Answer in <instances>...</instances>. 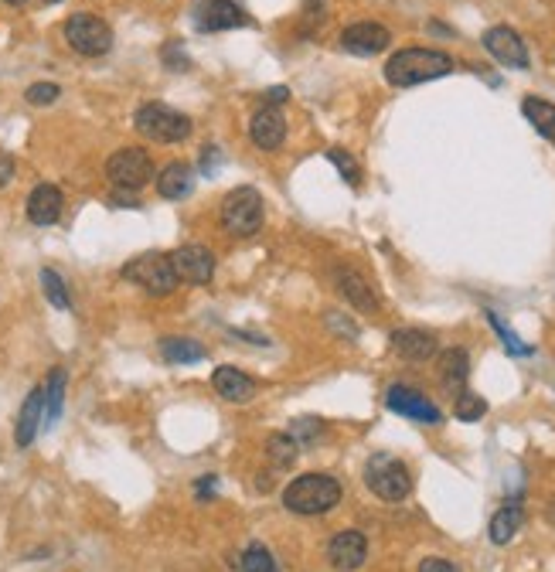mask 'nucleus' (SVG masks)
I'll use <instances>...</instances> for the list:
<instances>
[{"instance_id":"nucleus-22","label":"nucleus","mask_w":555,"mask_h":572,"mask_svg":"<svg viewBox=\"0 0 555 572\" xmlns=\"http://www.w3.org/2000/svg\"><path fill=\"white\" fill-rule=\"evenodd\" d=\"M521 525H525L521 504H504L498 515L491 518V525H487V538H491L494 545H508L511 538L521 532Z\"/></svg>"},{"instance_id":"nucleus-31","label":"nucleus","mask_w":555,"mask_h":572,"mask_svg":"<svg viewBox=\"0 0 555 572\" xmlns=\"http://www.w3.org/2000/svg\"><path fill=\"white\" fill-rule=\"evenodd\" d=\"M487 324H491L494 331H498V338L504 341V348H508L511 355H532V348H528V344H521V338H518V334L511 331V327L504 324L501 317L494 314V310H487Z\"/></svg>"},{"instance_id":"nucleus-23","label":"nucleus","mask_w":555,"mask_h":572,"mask_svg":"<svg viewBox=\"0 0 555 572\" xmlns=\"http://www.w3.org/2000/svg\"><path fill=\"white\" fill-rule=\"evenodd\" d=\"M521 113H525V120L535 126V133H542L545 140L555 143V103H549V99H538V96H525Z\"/></svg>"},{"instance_id":"nucleus-35","label":"nucleus","mask_w":555,"mask_h":572,"mask_svg":"<svg viewBox=\"0 0 555 572\" xmlns=\"http://www.w3.org/2000/svg\"><path fill=\"white\" fill-rule=\"evenodd\" d=\"M164 62L171 65L174 72H184V69H188V58H184V52H181V45H178V41H171V45H164Z\"/></svg>"},{"instance_id":"nucleus-13","label":"nucleus","mask_w":555,"mask_h":572,"mask_svg":"<svg viewBox=\"0 0 555 572\" xmlns=\"http://www.w3.org/2000/svg\"><path fill=\"white\" fill-rule=\"evenodd\" d=\"M327 559H331V566L338 572H355L365 566L368 559V538L355 532V528H344L331 538V545H327Z\"/></svg>"},{"instance_id":"nucleus-3","label":"nucleus","mask_w":555,"mask_h":572,"mask_svg":"<svg viewBox=\"0 0 555 572\" xmlns=\"http://www.w3.org/2000/svg\"><path fill=\"white\" fill-rule=\"evenodd\" d=\"M365 484L382 501H406L412 491L409 467L392 453H372L365 464Z\"/></svg>"},{"instance_id":"nucleus-1","label":"nucleus","mask_w":555,"mask_h":572,"mask_svg":"<svg viewBox=\"0 0 555 572\" xmlns=\"http://www.w3.org/2000/svg\"><path fill=\"white\" fill-rule=\"evenodd\" d=\"M453 72V58L447 52H436V48H402L385 62V79L395 89H412L423 86V82L443 79Z\"/></svg>"},{"instance_id":"nucleus-32","label":"nucleus","mask_w":555,"mask_h":572,"mask_svg":"<svg viewBox=\"0 0 555 572\" xmlns=\"http://www.w3.org/2000/svg\"><path fill=\"white\" fill-rule=\"evenodd\" d=\"M327 161H331L334 167L341 171V178L348 181V184H361V167L355 157L348 154V150H341V147H331L327 150Z\"/></svg>"},{"instance_id":"nucleus-8","label":"nucleus","mask_w":555,"mask_h":572,"mask_svg":"<svg viewBox=\"0 0 555 572\" xmlns=\"http://www.w3.org/2000/svg\"><path fill=\"white\" fill-rule=\"evenodd\" d=\"M106 178L116 184L120 191H140L154 181V164H150V154L140 147H123L116 150L106 161Z\"/></svg>"},{"instance_id":"nucleus-19","label":"nucleus","mask_w":555,"mask_h":572,"mask_svg":"<svg viewBox=\"0 0 555 572\" xmlns=\"http://www.w3.org/2000/svg\"><path fill=\"white\" fill-rule=\"evenodd\" d=\"M62 205H65V198L55 184H38V188L28 195V218L35 225H55L58 218H62Z\"/></svg>"},{"instance_id":"nucleus-6","label":"nucleus","mask_w":555,"mask_h":572,"mask_svg":"<svg viewBox=\"0 0 555 572\" xmlns=\"http://www.w3.org/2000/svg\"><path fill=\"white\" fill-rule=\"evenodd\" d=\"M263 195L256 188H235L222 201V229L239 239H249L263 229Z\"/></svg>"},{"instance_id":"nucleus-9","label":"nucleus","mask_w":555,"mask_h":572,"mask_svg":"<svg viewBox=\"0 0 555 572\" xmlns=\"http://www.w3.org/2000/svg\"><path fill=\"white\" fill-rule=\"evenodd\" d=\"M385 406L392 412H399V416L412 419V423H423V426H440L443 423V412L436 406L433 399H426L419 389H412V385H389V392H385Z\"/></svg>"},{"instance_id":"nucleus-5","label":"nucleus","mask_w":555,"mask_h":572,"mask_svg":"<svg viewBox=\"0 0 555 572\" xmlns=\"http://www.w3.org/2000/svg\"><path fill=\"white\" fill-rule=\"evenodd\" d=\"M123 280L137 283L150 297H167V293L178 290V273H174L171 256H164V252H147V256L130 259L123 266Z\"/></svg>"},{"instance_id":"nucleus-14","label":"nucleus","mask_w":555,"mask_h":572,"mask_svg":"<svg viewBox=\"0 0 555 572\" xmlns=\"http://www.w3.org/2000/svg\"><path fill=\"white\" fill-rule=\"evenodd\" d=\"M171 263H174V273L178 280H188V283H208L215 276V256L212 249L205 246H181L171 252Z\"/></svg>"},{"instance_id":"nucleus-37","label":"nucleus","mask_w":555,"mask_h":572,"mask_svg":"<svg viewBox=\"0 0 555 572\" xmlns=\"http://www.w3.org/2000/svg\"><path fill=\"white\" fill-rule=\"evenodd\" d=\"M419 572H460L457 566H453V562H447V559H426L423 566H419Z\"/></svg>"},{"instance_id":"nucleus-4","label":"nucleus","mask_w":555,"mask_h":572,"mask_svg":"<svg viewBox=\"0 0 555 572\" xmlns=\"http://www.w3.org/2000/svg\"><path fill=\"white\" fill-rule=\"evenodd\" d=\"M140 137L154 140V143H181L191 137V120L178 109L164 106V103H144L133 116Z\"/></svg>"},{"instance_id":"nucleus-27","label":"nucleus","mask_w":555,"mask_h":572,"mask_svg":"<svg viewBox=\"0 0 555 572\" xmlns=\"http://www.w3.org/2000/svg\"><path fill=\"white\" fill-rule=\"evenodd\" d=\"M235 566H239L242 572H280L273 552H269L266 545H259V542L246 545V549L235 555Z\"/></svg>"},{"instance_id":"nucleus-17","label":"nucleus","mask_w":555,"mask_h":572,"mask_svg":"<svg viewBox=\"0 0 555 572\" xmlns=\"http://www.w3.org/2000/svg\"><path fill=\"white\" fill-rule=\"evenodd\" d=\"M41 423H45V385L31 389L21 412H18V426H14V440H18V447H31V443H35Z\"/></svg>"},{"instance_id":"nucleus-18","label":"nucleus","mask_w":555,"mask_h":572,"mask_svg":"<svg viewBox=\"0 0 555 572\" xmlns=\"http://www.w3.org/2000/svg\"><path fill=\"white\" fill-rule=\"evenodd\" d=\"M392 351L406 361H426L436 355V338L419 327H402V331H392Z\"/></svg>"},{"instance_id":"nucleus-36","label":"nucleus","mask_w":555,"mask_h":572,"mask_svg":"<svg viewBox=\"0 0 555 572\" xmlns=\"http://www.w3.org/2000/svg\"><path fill=\"white\" fill-rule=\"evenodd\" d=\"M11 178H14V157L0 150V188H7Z\"/></svg>"},{"instance_id":"nucleus-39","label":"nucleus","mask_w":555,"mask_h":572,"mask_svg":"<svg viewBox=\"0 0 555 572\" xmlns=\"http://www.w3.org/2000/svg\"><path fill=\"white\" fill-rule=\"evenodd\" d=\"M545 518H549V521H552V525H555V498L549 501V508H545Z\"/></svg>"},{"instance_id":"nucleus-12","label":"nucleus","mask_w":555,"mask_h":572,"mask_svg":"<svg viewBox=\"0 0 555 572\" xmlns=\"http://www.w3.org/2000/svg\"><path fill=\"white\" fill-rule=\"evenodd\" d=\"M389 41H392L389 28L378 24V21H358V24H351V28L341 31V48L351 55H361V58L385 52Z\"/></svg>"},{"instance_id":"nucleus-26","label":"nucleus","mask_w":555,"mask_h":572,"mask_svg":"<svg viewBox=\"0 0 555 572\" xmlns=\"http://www.w3.org/2000/svg\"><path fill=\"white\" fill-rule=\"evenodd\" d=\"M62 406H65V368H52V375L45 382V426L62 419Z\"/></svg>"},{"instance_id":"nucleus-24","label":"nucleus","mask_w":555,"mask_h":572,"mask_svg":"<svg viewBox=\"0 0 555 572\" xmlns=\"http://www.w3.org/2000/svg\"><path fill=\"white\" fill-rule=\"evenodd\" d=\"M467 375H470L467 351L464 348L443 351V355H440V378H443V385H447L450 392H460V389H464V382H467Z\"/></svg>"},{"instance_id":"nucleus-11","label":"nucleus","mask_w":555,"mask_h":572,"mask_svg":"<svg viewBox=\"0 0 555 572\" xmlns=\"http://www.w3.org/2000/svg\"><path fill=\"white\" fill-rule=\"evenodd\" d=\"M484 48L498 58L501 65H508V69H518V72H528V65H532V58H528V48L525 41L515 28H508V24H498V28H487L484 31Z\"/></svg>"},{"instance_id":"nucleus-21","label":"nucleus","mask_w":555,"mask_h":572,"mask_svg":"<svg viewBox=\"0 0 555 572\" xmlns=\"http://www.w3.org/2000/svg\"><path fill=\"white\" fill-rule=\"evenodd\" d=\"M191 188H195V171H191V164H184V161H171L161 174H157V195L167 201L188 198Z\"/></svg>"},{"instance_id":"nucleus-2","label":"nucleus","mask_w":555,"mask_h":572,"mask_svg":"<svg viewBox=\"0 0 555 572\" xmlns=\"http://www.w3.org/2000/svg\"><path fill=\"white\" fill-rule=\"evenodd\" d=\"M283 504L293 515H327L341 504V484L331 474H304L283 491Z\"/></svg>"},{"instance_id":"nucleus-20","label":"nucleus","mask_w":555,"mask_h":572,"mask_svg":"<svg viewBox=\"0 0 555 572\" xmlns=\"http://www.w3.org/2000/svg\"><path fill=\"white\" fill-rule=\"evenodd\" d=\"M212 385H215V392L222 395L225 402H239V406H242V402H249L252 395H256V382H252L246 372L232 368V365L215 368Z\"/></svg>"},{"instance_id":"nucleus-15","label":"nucleus","mask_w":555,"mask_h":572,"mask_svg":"<svg viewBox=\"0 0 555 572\" xmlns=\"http://www.w3.org/2000/svg\"><path fill=\"white\" fill-rule=\"evenodd\" d=\"M334 283H338L341 297L348 300L355 310H361V314H375V310H378V297L372 293V286H368V280L358 273V269L338 266V269H334Z\"/></svg>"},{"instance_id":"nucleus-38","label":"nucleus","mask_w":555,"mask_h":572,"mask_svg":"<svg viewBox=\"0 0 555 572\" xmlns=\"http://www.w3.org/2000/svg\"><path fill=\"white\" fill-rule=\"evenodd\" d=\"M263 99H266V106H280V103H287V99H290V89L287 86H273V89L263 92Z\"/></svg>"},{"instance_id":"nucleus-25","label":"nucleus","mask_w":555,"mask_h":572,"mask_svg":"<svg viewBox=\"0 0 555 572\" xmlns=\"http://www.w3.org/2000/svg\"><path fill=\"white\" fill-rule=\"evenodd\" d=\"M161 355H164L167 365H195V361L208 358V351H205V344H198L191 338H164Z\"/></svg>"},{"instance_id":"nucleus-40","label":"nucleus","mask_w":555,"mask_h":572,"mask_svg":"<svg viewBox=\"0 0 555 572\" xmlns=\"http://www.w3.org/2000/svg\"><path fill=\"white\" fill-rule=\"evenodd\" d=\"M324 4H327V0H307V7H310V11H321Z\"/></svg>"},{"instance_id":"nucleus-28","label":"nucleus","mask_w":555,"mask_h":572,"mask_svg":"<svg viewBox=\"0 0 555 572\" xmlns=\"http://www.w3.org/2000/svg\"><path fill=\"white\" fill-rule=\"evenodd\" d=\"M266 450H269L273 467H280V470H287L293 460H297V440H293L290 433H273L266 440Z\"/></svg>"},{"instance_id":"nucleus-42","label":"nucleus","mask_w":555,"mask_h":572,"mask_svg":"<svg viewBox=\"0 0 555 572\" xmlns=\"http://www.w3.org/2000/svg\"><path fill=\"white\" fill-rule=\"evenodd\" d=\"M41 4H58V0H41Z\"/></svg>"},{"instance_id":"nucleus-29","label":"nucleus","mask_w":555,"mask_h":572,"mask_svg":"<svg viewBox=\"0 0 555 572\" xmlns=\"http://www.w3.org/2000/svg\"><path fill=\"white\" fill-rule=\"evenodd\" d=\"M41 290H45L48 304L58 307V310H69L72 307V297L65 290V280L55 273V269H41Z\"/></svg>"},{"instance_id":"nucleus-41","label":"nucleus","mask_w":555,"mask_h":572,"mask_svg":"<svg viewBox=\"0 0 555 572\" xmlns=\"http://www.w3.org/2000/svg\"><path fill=\"white\" fill-rule=\"evenodd\" d=\"M4 4H24V0H4Z\"/></svg>"},{"instance_id":"nucleus-30","label":"nucleus","mask_w":555,"mask_h":572,"mask_svg":"<svg viewBox=\"0 0 555 572\" xmlns=\"http://www.w3.org/2000/svg\"><path fill=\"white\" fill-rule=\"evenodd\" d=\"M487 412V402L481 399V395L474 392H460L457 395V406H453V416L460 419V423H477Z\"/></svg>"},{"instance_id":"nucleus-33","label":"nucleus","mask_w":555,"mask_h":572,"mask_svg":"<svg viewBox=\"0 0 555 572\" xmlns=\"http://www.w3.org/2000/svg\"><path fill=\"white\" fill-rule=\"evenodd\" d=\"M58 96H62V89L55 82H35V86H28V92H24V99L31 106H52Z\"/></svg>"},{"instance_id":"nucleus-34","label":"nucleus","mask_w":555,"mask_h":572,"mask_svg":"<svg viewBox=\"0 0 555 572\" xmlns=\"http://www.w3.org/2000/svg\"><path fill=\"white\" fill-rule=\"evenodd\" d=\"M321 419H297V423L290 426V436L297 440V447L300 443H310V440H317L321 436Z\"/></svg>"},{"instance_id":"nucleus-7","label":"nucleus","mask_w":555,"mask_h":572,"mask_svg":"<svg viewBox=\"0 0 555 572\" xmlns=\"http://www.w3.org/2000/svg\"><path fill=\"white\" fill-rule=\"evenodd\" d=\"M65 41H69L72 52L86 58H99L113 48V31H109V24L103 18H96V14L89 11H79L65 21Z\"/></svg>"},{"instance_id":"nucleus-10","label":"nucleus","mask_w":555,"mask_h":572,"mask_svg":"<svg viewBox=\"0 0 555 572\" xmlns=\"http://www.w3.org/2000/svg\"><path fill=\"white\" fill-rule=\"evenodd\" d=\"M191 21L198 31H232V28H246L249 14L242 11L235 0H195L191 4Z\"/></svg>"},{"instance_id":"nucleus-16","label":"nucleus","mask_w":555,"mask_h":572,"mask_svg":"<svg viewBox=\"0 0 555 572\" xmlns=\"http://www.w3.org/2000/svg\"><path fill=\"white\" fill-rule=\"evenodd\" d=\"M249 137L259 150H276L287 140V120L276 106H263L249 123Z\"/></svg>"}]
</instances>
